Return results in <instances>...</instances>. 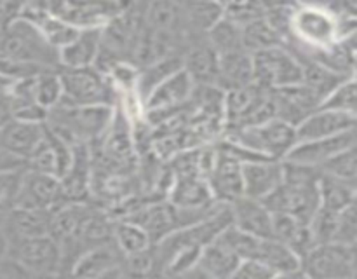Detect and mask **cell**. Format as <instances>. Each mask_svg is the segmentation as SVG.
<instances>
[{"label":"cell","instance_id":"obj_1","mask_svg":"<svg viewBox=\"0 0 357 279\" xmlns=\"http://www.w3.org/2000/svg\"><path fill=\"white\" fill-rule=\"evenodd\" d=\"M340 40V16L331 3H295L284 47L296 58L335 45Z\"/></svg>","mask_w":357,"mask_h":279},{"label":"cell","instance_id":"obj_2","mask_svg":"<svg viewBox=\"0 0 357 279\" xmlns=\"http://www.w3.org/2000/svg\"><path fill=\"white\" fill-rule=\"evenodd\" d=\"M146 3L126 2L124 9L101 28L100 52L94 66L105 75L119 63H132L136 44L145 27Z\"/></svg>","mask_w":357,"mask_h":279},{"label":"cell","instance_id":"obj_3","mask_svg":"<svg viewBox=\"0 0 357 279\" xmlns=\"http://www.w3.org/2000/svg\"><path fill=\"white\" fill-rule=\"evenodd\" d=\"M0 54L17 63L45 70H59V52L42 37L40 31L20 17L7 30L0 31Z\"/></svg>","mask_w":357,"mask_h":279},{"label":"cell","instance_id":"obj_4","mask_svg":"<svg viewBox=\"0 0 357 279\" xmlns=\"http://www.w3.org/2000/svg\"><path fill=\"white\" fill-rule=\"evenodd\" d=\"M63 100L59 103L70 107H115L119 93L112 80L103 72L91 68H59Z\"/></svg>","mask_w":357,"mask_h":279},{"label":"cell","instance_id":"obj_5","mask_svg":"<svg viewBox=\"0 0 357 279\" xmlns=\"http://www.w3.org/2000/svg\"><path fill=\"white\" fill-rule=\"evenodd\" d=\"M222 138L237 143L243 149L258 153L265 159L274 160H284L293 146L298 143L296 129L286 122L279 121V119H272L265 124L253 126V128H243L237 129V131L225 133Z\"/></svg>","mask_w":357,"mask_h":279},{"label":"cell","instance_id":"obj_6","mask_svg":"<svg viewBox=\"0 0 357 279\" xmlns=\"http://www.w3.org/2000/svg\"><path fill=\"white\" fill-rule=\"evenodd\" d=\"M7 264L30 276H61V250L51 236L9 241Z\"/></svg>","mask_w":357,"mask_h":279},{"label":"cell","instance_id":"obj_7","mask_svg":"<svg viewBox=\"0 0 357 279\" xmlns=\"http://www.w3.org/2000/svg\"><path fill=\"white\" fill-rule=\"evenodd\" d=\"M305 279H354V248L352 244H316L300 264Z\"/></svg>","mask_w":357,"mask_h":279},{"label":"cell","instance_id":"obj_8","mask_svg":"<svg viewBox=\"0 0 357 279\" xmlns=\"http://www.w3.org/2000/svg\"><path fill=\"white\" fill-rule=\"evenodd\" d=\"M126 2H105V0H63L47 2L49 10L61 17L77 30H100L112 17L124 9Z\"/></svg>","mask_w":357,"mask_h":279},{"label":"cell","instance_id":"obj_9","mask_svg":"<svg viewBox=\"0 0 357 279\" xmlns=\"http://www.w3.org/2000/svg\"><path fill=\"white\" fill-rule=\"evenodd\" d=\"M63 204H66V197L61 187V180L52 174L37 173V171L26 167L23 183H21L13 208L54 211Z\"/></svg>","mask_w":357,"mask_h":279},{"label":"cell","instance_id":"obj_10","mask_svg":"<svg viewBox=\"0 0 357 279\" xmlns=\"http://www.w3.org/2000/svg\"><path fill=\"white\" fill-rule=\"evenodd\" d=\"M195 82L183 68L164 80L145 101V115H166L185 110L194 96Z\"/></svg>","mask_w":357,"mask_h":279},{"label":"cell","instance_id":"obj_11","mask_svg":"<svg viewBox=\"0 0 357 279\" xmlns=\"http://www.w3.org/2000/svg\"><path fill=\"white\" fill-rule=\"evenodd\" d=\"M354 145H357V128L352 129V131L342 133V135L331 136V138L296 143L284 160L286 163L302 164V166L319 169L321 166H324L331 159H335V157L340 156L342 152H345V150Z\"/></svg>","mask_w":357,"mask_h":279},{"label":"cell","instance_id":"obj_12","mask_svg":"<svg viewBox=\"0 0 357 279\" xmlns=\"http://www.w3.org/2000/svg\"><path fill=\"white\" fill-rule=\"evenodd\" d=\"M215 166L211 173L208 174V185L211 188V194L215 201L222 204H232L237 199L244 197V183H243V163L232 157L230 153L223 152L216 146Z\"/></svg>","mask_w":357,"mask_h":279},{"label":"cell","instance_id":"obj_13","mask_svg":"<svg viewBox=\"0 0 357 279\" xmlns=\"http://www.w3.org/2000/svg\"><path fill=\"white\" fill-rule=\"evenodd\" d=\"M272 94H274L275 119L293 126L295 129L310 114L323 107V101L303 84L284 87V89H274Z\"/></svg>","mask_w":357,"mask_h":279},{"label":"cell","instance_id":"obj_14","mask_svg":"<svg viewBox=\"0 0 357 279\" xmlns=\"http://www.w3.org/2000/svg\"><path fill=\"white\" fill-rule=\"evenodd\" d=\"M51 218L52 211H45V209L10 208L0 213V223H2L7 241L49 236Z\"/></svg>","mask_w":357,"mask_h":279},{"label":"cell","instance_id":"obj_15","mask_svg":"<svg viewBox=\"0 0 357 279\" xmlns=\"http://www.w3.org/2000/svg\"><path fill=\"white\" fill-rule=\"evenodd\" d=\"M61 187L66 202H93L91 201V185H93V153L89 145L73 146L72 164L63 174Z\"/></svg>","mask_w":357,"mask_h":279},{"label":"cell","instance_id":"obj_16","mask_svg":"<svg viewBox=\"0 0 357 279\" xmlns=\"http://www.w3.org/2000/svg\"><path fill=\"white\" fill-rule=\"evenodd\" d=\"M284 181V163L274 159L251 160L243 164L244 195L264 201Z\"/></svg>","mask_w":357,"mask_h":279},{"label":"cell","instance_id":"obj_17","mask_svg":"<svg viewBox=\"0 0 357 279\" xmlns=\"http://www.w3.org/2000/svg\"><path fill=\"white\" fill-rule=\"evenodd\" d=\"M356 128L357 119L351 117V115L328 110V108H319L296 128V140H298V143L316 142V140L331 138V136L352 131Z\"/></svg>","mask_w":357,"mask_h":279},{"label":"cell","instance_id":"obj_18","mask_svg":"<svg viewBox=\"0 0 357 279\" xmlns=\"http://www.w3.org/2000/svg\"><path fill=\"white\" fill-rule=\"evenodd\" d=\"M124 264V255L119 251L115 243L94 248L77 258L70 271L68 279H101L114 274Z\"/></svg>","mask_w":357,"mask_h":279},{"label":"cell","instance_id":"obj_19","mask_svg":"<svg viewBox=\"0 0 357 279\" xmlns=\"http://www.w3.org/2000/svg\"><path fill=\"white\" fill-rule=\"evenodd\" d=\"M232 225L255 237H272L274 234V215L261 201L241 197L230 204Z\"/></svg>","mask_w":357,"mask_h":279},{"label":"cell","instance_id":"obj_20","mask_svg":"<svg viewBox=\"0 0 357 279\" xmlns=\"http://www.w3.org/2000/svg\"><path fill=\"white\" fill-rule=\"evenodd\" d=\"M45 136V124L10 121L0 129V149L26 163Z\"/></svg>","mask_w":357,"mask_h":279},{"label":"cell","instance_id":"obj_21","mask_svg":"<svg viewBox=\"0 0 357 279\" xmlns=\"http://www.w3.org/2000/svg\"><path fill=\"white\" fill-rule=\"evenodd\" d=\"M220 56L204 38L194 40L183 52V70L195 86H216Z\"/></svg>","mask_w":357,"mask_h":279},{"label":"cell","instance_id":"obj_22","mask_svg":"<svg viewBox=\"0 0 357 279\" xmlns=\"http://www.w3.org/2000/svg\"><path fill=\"white\" fill-rule=\"evenodd\" d=\"M250 86H253V56L251 52L241 49V51L220 56L216 87L227 93V91Z\"/></svg>","mask_w":357,"mask_h":279},{"label":"cell","instance_id":"obj_23","mask_svg":"<svg viewBox=\"0 0 357 279\" xmlns=\"http://www.w3.org/2000/svg\"><path fill=\"white\" fill-rule=\"evenodd\" d=\"M241 264V258L236 251L227 246L222 239H216L202 248V253L197 262V271L206 279H230L237 265Z\"/></svg>","mask_w":357,"mask_h":279},{"label":"cell","instance_id":"obj_24","mask_svg":"<svg viewBox=\"0 0 357 279\" xmlns=\"http://www.w3.org/2000/svg\"><path fill=\"white\" fill-rule=\"evenodd\" d=\"M100 30H80L79 35L59 49V68L77 70L96 65L100 52Z\"/></svg>","mask_w":357,"mask_h":279},{"label":"cell","instance_id":"obj_25","mask_svg":"<svg viewBox=\"0 0 357 279\" xmlns=\"http://www.w3.org/2000/svg\"><path fill=\"white\" fill-rule=\"evenodd\" d=\"M272 237L288 246L300 258V264H302V258L316 246L310 225L298 222L289 215H274V234H272Z\"/></svg>","mask_w":357,"mask_h":279},{"label":"cell","instance_id":"obj_26","mask_svg":"<svg viewBox=\"0 0 357 279\" xmlns=\"http://www.w3.org/2000/svg\"><path fill=\"white\" fill-rule=\"evenodd\" d=\"M167 201L176 208L197 209L213 204L215 197L211 194L208 180L201 176L174 178Z\"/></svg>","mask_w":357,"mask_h":279},{"label":"cell","instance_id":"obj_27","mask_svg":"<svg viewBox=\"0 0 357 279\" xmlns=\"http://www.w3.org/2000/svg\"><path fill=\"white\" fill-rule=\"evenodd\" d=\"M183 68V56H169L160 61L152 63L149 66L138 68V77H136V96L145 107V101L149 100L150 94L164 82Z\"/></svg>","mask_w":357,"mask_h":279},{"label":"cell","instance_id":"obj_28","mask_svg":"<svg viewBox=\"0 0 357 279\" xmlns=\"http://www.w3.org/2000/svg\"><path fill=\"white\" fill-rule=\"evenodd\" d=\"M251 260L261 262L275 274L300 271V258L274 237H260Z\"/></svg>","mask_w":357,"mask_h":279},{"label":"cell","instance_id":"obj_29","mask_svg":"<svg viewBox=\"0 0 357 279\" xmlns=\"http://www.w3.org/2000/svg\"><path fill=\"white\" fill-rule=\"evenodd\" d=\"M183 9L192 38H204L208 31L223 20V2L192 0L183 2Z\"/></svg>","mask_w":357,"mask_h":279},{"label":"cell","instance_id":"obj_30","mask_svg":"<svg viewBox=\"0 0 357 279\" xmlns=\"http://www.w3.org/2000/svg\"><path fill=\"white\" fill-rule=\"evenodd\" d=\"M272 91L298 86L303 80L302 61L286 47L271 49Z\"/></svg>","mask_w":357,"mask_h":279},{"label":"cell","instance_id":"obj_31","mask_svg":"<svg viewBox=\"0 0 357 279\" xmlns=\"http://www.w3.org/2000/svg\"><path fill=\"white\" fill-rule=\"evenodd\" d=\"M303 66V86L309 87L321 101H326V98L340 86L342 82H345V77L338 75L333 70L326 68V66L319 65L316 61H310V59H300Z\"/></svg>","mask_w":357,"mask_h":279},{"label":"cell","instance_id":"obj_32","mask_svg":"<svg viewBox=\"0 0 357 279\" xmlns=\"http://www.w3.org/2000/svg\"><path fill=\"white\" fill-rule=\"evenodd\" d=\"M114 243L124 257L143 253L153 246L149 234L131 220H114Z\"/></svg>","mask_w":357,"mask_h":279},{"label":"cell","instance_id":"obj_33","mask_svg":"<svg viewBox=\"0 0 357 279\" xmlns=\"http://www.w3.org/2000/svg\"><path fill=\"white\" fill-rule=\"evenodd\" d=\"M357 190L345 181L321 173L319 176V201L321 208L342 213L356 199Z\"/></svg>","mask_w":357,"mask_h":279},{"label":"cell","instance_id":"obj_34","mask_svg":"<svg viewBox=\"0 0 357 279\" xmlns=\"http://www.w3.org/2000/svg\"><path fill=\"white\" fill-rule=\"evenodd\" d=\"M241 33H243V47L248 52H251V54L260 51H268V49L284 47L281 35L268 24L265 17L243 27L241 28Z\"/></svg>","mask_w":357,"mask_h":279},{"label":"cell","instance_id":"obj_35","mask_svg":"<svg viewBox=\"0 0 357 279\" xmlns=\"http://www.w3.org/2000/svg\"><path fill=\"white\" fill-rule=\"evenodd\" d=\"M206 40L209 42V45L215 49L216 54L218 56L244 49L241 28L237 27V24H234L232 21L225 20V17H223L218 24H215V27L208 31V35H206ZM244 51H246V49H244Z\"/></svg>","mask_w":357,"mask_h":279},{"label":"cell","instance_id":"obj_36","mask_svg":"<svg viewBox=\"0 0 357 279\" xmlns=\"http://www.w3.org/2000/svg\"><path fill=\"white\" fill-rule=\"evenodd\" d=\"M35 98H37V103L47 112L58 107L59 101L63 100V87L58 70L38 73L35 80Z\"/></svg>","mask_w":357,"mask_h":279},{"label":"cell","instance_id":"obj_37","mask_svg":"<svg viewBox=\"0 0 357 279\" xmlns=\"http://www.w3.org/2000/svg\"><path fill=\"white\" fill-rule=\"evenodd\" d=\"M319 171L345 181V183H349L357 190V145L351 146L349 150L342 152L340 156L331 159L330 163L321 166Z\"/></svg>","mask_w":357,"mask_h":279},{"label":"cell","instance_id":"obj_38","mask_svg":"<svg viewBox=\"0 0 357 279\" xmlns=\"http://www.w3.org/2000/svg\"><path fill=\"white\" fill-rule=\"evenodd\" d=\"M321 108L342 112V114L351 115V117L357 119V80L351 77V79H347L345 82H342L340 86L326 98V101H324Z\"/></svg>","mask_w":357,"mask_h":279},{"label":"cell","instance_id":"obj_39","mask_svg":"<svg viewBox=\"0 0 357 279\" xmlns=\"http://www.w3.org/2000/svg\"><path fill=\"white\" fill-rule=\"evenodd\" d=\"M223 17L243 28L265 17V2H227L223 3Z\"/></svg>","mask_w":357,"mask_h":279},{"label":"cell","instance_id":"obj_40","mask_svg":"<svg viewBox=\"0 0 357 279\" xmlns=\"http://www.w3.org/2000/svg\"><path fill=\"white\" fill-rule=\"evenodd\" d=\"M24 171H26V167L0 173V208L3 211H7V209H10L14 206L17 192H20L21 183H23Z\"/></svg>","mask_w":357,"mask_h":279},{"label":"cell","instance_id":"obj_41","mask_svg":"<svg viewBox=\"0 0 357 279\" xmlns=\"http://www.w3.org/2000/svg\"><path fill=\"white\" fill-rule=\"evenodd\" d=\"M275 272L257 260H241L230 279H274Z\"/></svg>","mask_w":357,"mask_h":279},{"label":"cell","instance_id":"obj_42","mask_svg":"<svg viewBox=\"0 0 357 279\" xmlns=\"http://www.w3.org/2000/svg\"><path fill=\"white\" fill-rule=\"evenodd\" d=\"M23 13V3L21 2H6L0 0V31L7 30L13 23H16Z\"/></svg>","mask_w":357,"mask_h":279},{"label":"cell","instance_id":"obj_43","mask_svg":"<svg viewBox=\"0 0 357 279\" xmlns=\"http://www.w3.org/2000/svg\"><path fill=\"white\" fill-rule=\"evenodd\" d=\"M7 89H9V86L0 87V129H3L13 121V110H10V100Z\"/></svg>","mask_w":357,"mask_h":279},{"label":"cell","instance_id":"obj_44","mask_svg":"<svg viewBox=\"0 0 357 279\" xmlns=\"http://www.w3.org/2000/svg\"><path fill=\"white\" fill-rule=\"evenodd\" d=\"M21 167H26V163L20 157L13 156V153L6 152V150L0 149V173H6V171H14L21 169Z\"/></svg>","mask_w":357,"mask_h":279},{"label":"cell","instance_id":"obj_45","mask_svg":"<svg viewBox=\"0 0 357 279\" xmlns=\"http://www.w3.org/2000/svg\"><path fill=\"white\" fill-rule=\"evenodd\" d=\"M335 13L345 20H354L357 21V0H347V2H337L331 3Z\"/></svg>","mask_w":357,"mask_h":279},{"label":"cell","instance_id":"obj_46","mask_svg":"<svg viewBox=\"0 0 357 279\" xmlns=\"http://www.w3.org/2000/svg\"><path fill=\"white\" fill-rule=\"evenodd\" d=\"M7 248H9V241H7L6 232H3V229H2V223H0V265L6 262Z\"/></svg>","mask_w":357,"mask_h":279},{"label":"cell","instance_id":"obj_47","mask_svg":"<svg viewBox=\"0 0 357 279\" xmlns=\"http://www.w3.org/2000/svg\"><path fill=\"white\" fill-rule=\"evenodd\" d=\"M274 279H303L302 272H281V274H275Z\"/></svg>","mask_w":357,"mask_h":279},{"label":"cell","instance_id":"obj_48","mask_svg":"<svg viewBox=\"0 0 357 279\" xmlns=\"http://www.w3.org/2000/svg\"><path fill=\"white\" fill-rule=\"evenodd\" d=\"M0 279H16V276L13 274V271L6 264H2L0 265Z\"/></svg>","mask_w":357,"mask_h":279},{"label":"cell","instance_id":"obj_49","mask_svg":"<svg viewBox=\"0 0 357 279\" xmlns=\"http://www.w3.org/2000/svg\"><path fill=\"white\" fill-rule=\"evenodd\" d=\"M101 279H128V276L124 274V269H119L117 272H114V274L107 276V278H101Z\"/></svg>","mask_w":357,"mask_h":279},{"label":"cell","instance_id":"obj_50","mask_svg":"<svg viewBox=\"0 0 357 279\" xmlns=\"http://www.w3.org/2000/svg\"><path fill=\"white\" fill-rule=\"evenodd\" d=\"M352 79L357 80V52H354V65H352Z\"/></svg>","mask_w":357,"mask_h":279},{"label":"cell","instance_id":"obj_51","mask_svg":"<svg viewBox=\"0 0 357 279\" xmlns=\"http://www.w3.org/2000/svg\"><path fill=\"white\" fill-rule=\"evenodd\" d=\"M0 213H3V209H2V208H0Z\"/></svg>","mask_w":357,"mask_h":279}]
</instances>
